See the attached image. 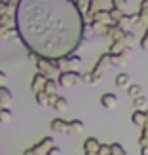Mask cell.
<instances>
[{
  "instance_id": "obj_37",
  "label": "cell",
  "mask_w": 148,
  "mask_h": 155,
  "mask_svg": "<svg viewBox=\"0 0 148 155\" xmlns=\"http://www.w3.org/2000/svg\"><path fill=\"white\" fill-rule=\"evenodd\" d=\"M6 78H8V74H4L2 70H0V85H4V81H6Z\"/></svg>"
},
{
  "instance_id": "obj_36",
  "label": "cell",
  "mask_w": 148,
  "mask_h": 155,
  "mask_svg": "<svg viewBox=\"0 0 148 155\" xmlns=\"http://www.w3.org/2000/svg\"><path fill=\"white\" fill-rule=\"evenodd\" d=\"M76 4H78V8L84 12V10H88V4H89V0H76Z\"/></svg>"
},
{
  "instance_id": "obj_9",
  "label": "cell",
  "mask_w": 148,
  "mask_h": 155,
  "mask_svg": "<svg viewBox=\"0 0 148 155\" xmlns=\"http://www.w3.org/2000/svg\"><path fill=\"white\" fill-rule=\"evenodd\" d=\"M101 106L106 108V110H114V108L118 106V97H116L114 93H105V95L101 97Z\"/></svg>"
},
{
  "instance_id": "obj_17",
  "label": "cell",
  "mask_w": 148,
  "mask_h": 155,
  "mask_svg": "<svg viewBox=\"0 0 148 155\" xmlns=\"http://www.w3.org/2000/svg\"><path fill=\"white\" fill-rule=\"evenodd\" d=\"M13 100V95H12V91L4 87V85H0V104L2 106H8Z\"/></svg>"
},
{
  "instance_id": "obj_13",
  "label": "cell",
  "mask_w": 148,
  "mask_h": 155,
  "mask_svg": "<svg viewBox=\"0 0 148 155\" xmlns=\"http://www.w3.org/2000/svg\"><path fill=\"white\" fill-rule=\"evenodd\" d=\"M108 27L110 25H103V23H95V21H91V34H95V36H106L108 38Z\"/></svg>"
},
{
  "instance_id": "obj_23",
  "label": "cell",
  "mask_w": 148,
  "mask_h": 155,
  "mask_svg": "<svg viewBox=\"0 0 148 155\" xmlns=\"http://www.w3.org/2000/svg\"><path fill=\"white\" fill-rule=\"evenodd\" d=\"M126 55L123 53H120V55H110V66H122L126 64Z\"/></svg>"
},
{
  "instance_id": "obj_3",
  "label": "cell",
  "mask_w": 148,
  "mask_h": 155,
  "mask_svg": "<svg viewBox=\"0 0 148 155\" xmlns=\"http://www.w3.org/2000/svg\"><path fill=\"white\" fill-rule=\"evenodd\" d=\"M34 64H36V68H38V72L46 74L48 78H51L53 74H59V68H57V64H55V61H51V59L38 57V61H36Z\"/></svg>"
},
{
  "instance_id": "obj_1",
  "label": "cell",
  "mask_w": 148,
  "mask_h": 155,
  "mask_svg": "<svg viewBox=\"0 0 148 155\" xmlns=\"http://www.w3.org/2000/svg\"><path fill=\"white\" fill-rule=\"evenodd\" d=\"M84 12L76 0H19L15 28L29 51L51 61L76 53L85 38Z\"/></svg>"
},
{
  "instance_id": "obj_14",
  "label": "cell",
  "mask_w": 148,
  "mask_h": 155,
  "mask_svg": "<svg viewBox=\"0 0 148 155\" xmlns=\"http://www.w3.org/2000/svg\"><path fill=\"white\" fill-rule=\"evenodd\" d=\"M131 121H133V125L137 127H144V123H146V112L144 110H135L133 115H131Z\"/></svg>"
},
{
  "instance_id": "obj_7",
  "label": "cell",
  "mask_w": 148,
  "mask_h": 155,
  "mask_svg": "<svg viewBox=\"0 0 148 155\" xmlns=\"http://www.w3.org/2000/svg\"><path fill=\"white\" fill-rule=\"evenodd\" d=\"M46 81H48V76H46V74H42V72H36V74L33 76V81H30V89H33L34 93H38V91H44V87H46Z\"/></svg>"
},
{
  "instance_id": "obj_32",
  "label": "cell",
  "mask_w": 148,
  "mask_h": 155,
  "mask_svg": "<svg viewBox=\"0 0 148 155\" xmlns=\"http://www.w3.org/2000/svg\"><path fill=\"white\" fill-rule=\"evenodd\" d=\"M123 42H126L127 45H131L135 42V34H133V30H126V36H123Z\"/></svg>"
},
{
  "instance_id": "obj_40",
  "label": "cell",
  "mask_w": 148,
  "mask_h": 155,
  "mask_svg": "<svg viewBox=\"0 0 148 155\" xmlns=\"http://www.w3.org/2000/svg\"><path fill=\"white\" fill-rule=\"evenodd\" d=\"M141 4H144V6H148V0H143V2Z\"/></svg>"
},
{
  "instance_id": "obj_34",
  "label": "cell",
  "mask_w": 148,
  "mask_h": 155,
  "mask_svg": "<svg viewBox=\"0 0 148 155\" xmlns=\"http://www.w3.org/2000/svg\"><path fill=\"white\" fill-rule=\"evenodd\" d=\"M141 48H143V49H148V27H146L144 34H143V38H141Z\"/></svg>"
},
{
  "instance_id": "obj_21",
  "label": "cell",
  "mask_w": 148,
  "mask_h": 155,
  "mask_svg": "<svg viewBox=\"0 0 148 155\" xmlns=\"http://www.w3.org/2000/svg\"><path fill=\"white\" fill-rule=\"evenodd\" d=\"M127 95L131 97V98H137V97H141L143 95V87L139 83H131L129 87H127Z\"/></svg>"
},
{
  "instance_id": "obj_25",
  "label": "cell",
  "mask_w": 148,
  "mask_h": 155,
  "mask_svg": "<svg viewBox=\"0 0 148 155\" xmlns=\"http://www.w3.org/2000/svg\"><path fill=\"white\" fill-rule=\"evenodd\" d=\"M118 25H120L122 28L129 30L131 27H133V23H131V13H123V17L120 19V23H118Z\"/></svg>"
},
{
  "instance_id": "obj_18",
  "label": "cell",
  "mask_w": 148,
  "mask_h": 155,
  "mask_svg": "<svg viewBox=\"0 0 148 155\" xmlns=\"http://www.w3.org/2000/svg\"><path fill=\"white\" fill-rule=\"evenodd\" d=\"M34 97L40 106H50V93L48 91H38V93H34Z\"/></svg>"
},
{
  "instance_id": "obj_41",
  "label": "cell",
  "mask_w": 148,
  "mask_h": 155,
  "mask_svg": "<svg viewBox=\"0 0 148 155\" xmlns=\"http://www.w3.org/2000/svg\"><path fill=\"white\" fill-rule=\"evenodd\" d=\"M2 108H4V106H2V104H0V110H2Z\"/></svg>"
},
{
  "instance_id": "obj_31",
  "label": "cell",
  "mask_w": 148,
  "mask_h": 155,
  "mask_svg": "<svg viewBox=\"0 0 148 155\" xmlns=\"http://www.w3.org/2000/svg\"><path fill=\"white\" fill-rule=\"evenodd\" d=\"M112 8H118V10H126L127 8V0H110Z\"/></svg>"
},
{
  "instance_id": "obj_33",
  "label": "cell",
  "mask_w": 148,
  "mask_h": 155,
  "mask_svg": "<svg viewBox=\"0 0 148 155\" xmlns=\"http://www.w3.org/2000/svg\"><path fill=\"white\" fill-rule=\"evenodd\" d=\"M99 155H110V144H101Z\"/></svg>"
},
{
  "instance_id": "obj_26",
  "label": "cell",
  "mask_w": 148,
  "mask_h": 155,
  "mask_svg": "<svg viewBox=\"0 0 148 155\" xmlns=\"http://www.w3.org/2000/svg\"><path fill=\"white\" fill-rule=\"evenodd\" d=\"M110 19H112V23H120V19L123 17V10H118V8H110Z\"/></svg>"
},
{
  "instance_id": "obj_38",
  "label": "cell",
  "mask_w": 148,
  "mask_h": 155,
  "mask_svg": "<svg viewBox=\"0 0 148 155\" xmlns=\"http://www.w3.org/2000/svg\"><path fill=\"white\" fill-rule=\"evenodd\" d=\"M23 155H38L36 151H34V148H29V150H25V153Z\"/></svg>"
},
{
  "instance_id": "obj_8",
  "label": "cell",
  "mask_w": 148,
  "mask_h": 155,
  "mask_svg": "<svg viewBox=\"0 0 148 155\" xmlns=\"http://www.w3.org/2000/svg\"><path fill=\"white\" fill-rule=\"evenodd\" d=\"M123 36H126V28H122L118 23H112V25L108 27V38H110L112 42L123 40Z\"/></svg>"
},
{
  "instance_id": "obj_5",
  "label": "cell",
  "mask_w": 148,
  "mask_h": 155,
  "mask_svg": "<svg viewBox=\"0 0 148 155\" xmlns=\"http://www.w3.org/2000/svg\"><path fill=\"white\" fill-rule=\"evenodd\" d=\"M50 129H51L53 134H67V130H68V121L61 119V117H55V119H51Z\"/></svg>"
},
{
  "instance_id": "obj_29",
  "label": "cell",
  "mask_w": 148,
  "mask_h": 155,
  "mask_svg": "<svg viewBox=\"0 0 148 155\" xmlns=\"http://www.w3.org/2000/svg\"><path fill=\"white\" fill-rule=\"evenodd\" d=\"M133 106H135V110H144V106H146V97L141 95V97L133 98Z\"/></svg>"
},
{
  "instance_id": "obj_11",
  "label": "cell",
  "mask_w": 148,
  "mask_h": 155,
  "mask_svg": "<svg viewBox=\"0 0 148 155\" xmlns=\"http://www.w3.org/2000/svg\"><path fill=\"white\" fill-rule=\"evenodd\" d=\"M0 40H19V32L15 27H0Z\"/></svg>"
},
{
  "instance_id": "obj_10",
  "label": "cell",
  "mask_w": 148,
  "mask_h": 155,
  "mask_svg": "<svg viewBox=\"0 0 148 155\" xmlns=\"http://www.w3.org/2000/svg\"><path fill=\"white\" fill-rule=\"evenodd\" d=\"M51 146H53V136H46V138H42V140L34 146V151L38 155H46V153L50 151Z\"/></svg>"
},
{
  "instance_id": "obj_39",
  "label": "cell",
  "mask_w": 148,
  "mask_h": 155,
  "mask_svg": "<svg viewBox=\"0 0 148 155\" xmlns=\"http://www.w3.org/2000/svg\"><path fill=\"white\" fill-rule=\"evenodd\" d=\"M141 155H148V144L141 148Z\"/></svg>"
},
{
  "instance_id": "obj_4",
  "label": "cell",
  "mask_w": 148,
  "mask_h": 155,
  "mask_svg": "<svg viewBox=\"0 0 148 155\" xmlns=\"http://www.w3.org/2000/svg\"><path fill=\"white\" fill-rule=\"evenodd\" d=\"M91 21H95V23H103V25H112V19H110V12L108 10H95L91 13Z\"/></svg>"
},
{
  "instance_id": "obj_12",
  "label": "cell",
  "mask_w": 148,
  "mask_h": 155,
  "mask_svg": "<svg viewBox=\"0 0 148 155\" xmlns=\"http://www.w3.org/2000/svg\"><path fill=\"white\" fill-rule=\"evenodd\" d=\"M99 148H101V142L97 140V138H85V142H84V150L85 153H99Z\"/></svg>"
},
{
  "instance_id": "obj_19",
  "label": "cell",
  "mask_w": 148,
  "mask_h": 155,
  "mask_svg": "<svg viewBox=\"0 0 148 155\" xmlns=\"http://www.w3.org/2000/svg\"><path fill=\"white\" fill-rule=\"evenodd\" d=\"M116 85H118V87H129V85H131L129 74H126V72L118 74V76H116Z\"/></svg>"
},
{
  "instance_id": "obj_28",
  "label": "cell",
  "mask_w": 148,
  "mask_h": 155,
  "mask_svg": "<svg viewBox=\"0 0 148 155\" xmlns=\"http://www.w3.org/2000/svg\"><path fill=\"white\" fill-rule=\"evenodd\" d=\"M110 155H127V153H126V150H123L122 144L114 142V144H110Z\"/></svg>"
},
{
  "instance_id": "obj_24",
  "label": "cell",
  "mask_w": 148,
  "mask_h": 155,
  "mask_svg": "<svg viewBox=\"0 0 148 155\" xmlns=\"http://www.w3.org/2000/svg\"><path fill=\"white\" fill-rule=\"evenodd\" d=\"M12 117H13V114H12V110L10 108H2V110H0V123H10L12 121Z\"/></svg>"
},
{
  "instance_id": "obj_6",
  "label": "cell",
  "mask_w": 148,
  "mask_h": 155,
  "mask_svg": "<svg viewBox=\"0 0 148 155\" xmlns=\"http://www.w3.org/2000/svg\"><path fill=\"white\" fill-rule=\"evenodd\" d=\"M50 106L53 108V110H57V112H63V110H67L68 102H67L65 97H61V95H57V93H53V95H50Z\"/></svg>"
},
{
  "instance_id": "obj_27",
  "label": "cell",
  "mask_w": 148,
  "mask_h": 155,
  "mask_svg": "<svg viewBox=\"0 0 148 155\" xmlns=\"http://www.w3.org/2000/svg\"><path fill=\"white\" fill-rule=\"evenodd\" d=\"M101 0H89V4H88V10H85V15L88 17H91V13L95 12V10H101Z\"/></svg>"
},
{
  "instance_id": "obj_30",
  "label": "cell",
  "mask_w": 148,
  "mask_h": 155,
  "mask_svg": "<svg viewBox=\"0 0 148 155\" xmlns=\"http://www.w3.org/2000/svg\"><path fill=\"white\" fill-rule=\"evenodd\" d=\"M139 13H141V19H143V23H148V6L141 4V6H139Z\"/></svg>"
},
{
  "instance_id": "obj_2",
  "label": "cell",
  "mask_w": 148,
  "mask_h": 155,
  "mask_svg": "<svg viewBox=\"0 0 148 155\" xmlns=\"http://www.w3.org/2000/svg\"><path fill=\"white\" fill-rule=\"evenodd\" d=\"M57 81L61 87H76L78 83L84 81V74L76 72V70H65V72H59Z\"/></svg>"
},
{
  "instance_id": "obj_35",
  "label": "cell",
  "mask_w": 148,
  "mask_h": 155,
  "mask_svg": "<svg viewBox=\"0 0 148 155\" xmlns=\"http://www.w3.org/2000/svg\"><path fill=\"white\" fill-rule=\"evenodd\" d=\"M46 155H63V151H61V148H59V146H51V148H50V151L46 153Z\"/></svg>"
},
{
  "instance_id": "obj_20",
  "label": "cell",
  "mask_w": 148,
  "mask_h": 155,
  "mask_svg": "<svg viewBox=\"0 0 148 155\" xmlns=\"http://www.w3.org/2000/svg\"><path fill=\"white\" fill-rule=\"evenodd\" d=\"M55 64H57V68H59V72H65V70H72V66H74V64L71 63V59H68V57L55 61Z\"/></svg>"
},
{
  "instance_id": "obj_16",
  "label": "cell",
  "mask_w": 148,
  "mask_h": 155,
  "mask_svg": "<svg viewBox=\"0 0 148 155\" xmlns=\"http://www.w3.org/2000/svg\"><path fill=\"white\" fill-rule=\"evenodd\" d=\"M82 129H84V121L82 119H71L68 121L67 134H78V133H82Z\"/></svg>"
},
{
  "instance_id": "obj_15",
  "label": "cell",
  "mask_w": 148,
  "mask_h": 155,
  "mask_svg": "<svg viewBox=\"0 0 148 155\" xmlns=\"http://www.w3.org/2000/svg\"><path fill=\"white\" fill-rule=\"evenodd\" d=\"M126 48H127V44L123 42V40H116V42L110 44V48H108V53H110V55H120V53L126 51Z\"/></svg>"
},
{
  "instance_id": "obj_22",
  "label": "cell",
  "mask_w": 148,
  "mask_h": 155,
  "mask_svg": "<svg viewBox=\"0 0 148 155\" xmlns=\"http://www.w3.org/2000/svg\"><path fill=\"white\" fill-rule=\"evenodd\" d=\"M57 87H59V81H57V80H53V78H48L44 91H48L50 95H53V93H57Z\"/></svg>"
}]
</instances>
